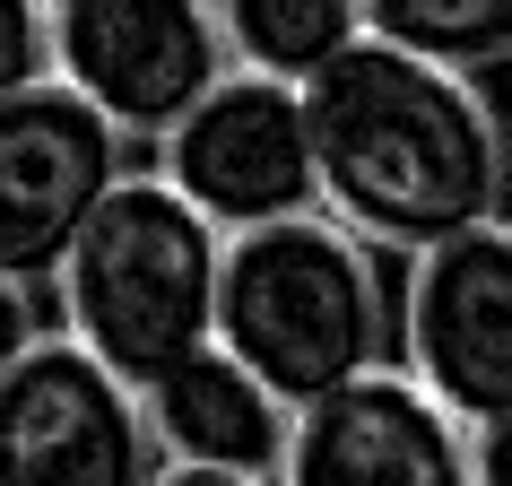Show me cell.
Returning <instances> with one entry per match:
<instances>
[{
	"label": "cell",
	"mask_w": 512,
	"mask_h": 486,
	"mask_svg": "<svg viewBox=\"0 0 512 486\" xmlns=\"http://www.w3.org/2000/svg\"><path fill=\"white\" fill-rule=\"evenodd\" d=\"M322 209L374 252H434V243L495 226L512 191V139L478 79L434 70L400 44H356L304 87Z\"/></svg>",
	"instance_id": "1"
},
{
	"label": "cell",
	"mask_w": 512,
	"mask_h": 486,
	"mask_svg": "<svg viewBox=\"0 0 512 486\" xmlns=\"http://www.w3.org/2000/svg\"><path fill=\"white\" fill-rule=\"evenodd\" d=\"M217 348L296 417L339 400L365 374H391L400 365V296L382 278V252L348 235L330 209L261 226V235H226Z\"/></svg>",
	"instance_id": "2"
},
{
	"label": "cell",
	"mask_w": 512,
	"mask_h": 486,
	"mask_svg": "<svg viewBox=\"0 0 512 486\" xmlns=\"http://www.w3.org/2000/svg\"><path fill=\"white\" fill-rule=\"evenodd\" d=\"M217 278H226V235L157 174H131L53 278L61 339H79L105 374H122L148 400L165 374L217 348Z\"/></svg>",
	"instance_id": "3"
},
{
	"label": "cell",
	"mask_w": 512,
	"mask_h": 486,
	"mask_svg": "<svg viewBox=\"0 0 512 486\" xmlns=\"http://www.w3.org/2000/svg\"><path fill=\"white\" fill-rule=\"evenodd\" d=\"M235 70L217 0H53V79L122 139H165Z\"/></svg>",
	"instance_id": "4"
},
{
	"label": "cell",
	"mask_w": 512,
	"mask_h": 486,
	"mask_svg": "<svg viewBox=\"0 0 512 486\" xmlns=\"http://www.w3.org/2000/svg\"><path fill=\"white\" fill-rule=\"evenodd\" d=\"M148 174H157L174 200H191L217 235H261V226L313 217L322 209V165H313L304 87L226 70L217 96L157 148Z\"/></svg>",
	"instance_id": "5"
},
{
	"label": "cell",
	"mask_w": 512,
	"mask_h": 486,
	"mask_svg": "<svg viewBox=\"0 0 512 486\" xmlns=\"http://www.w3.org/2000/svg\"><path fill=\"white\" fill-rule=\"evenodd\" d=\"M122 148L131 139L61 79L0 96V278L53 287L96 209L131 183Z\"/></svg>",
	"instance_id": "6"
},
{
	"label": "cell",
	"mask_w": 512,
	"mask_h": 486,
	"mask_svg": "<svg viewBox=\"0 0 512 486\" xmlns=\"http://www.w3.org/2000/svg\"><path fill=\"white\" fill-rule=\"evenodd\" d=\"M400 374L460 426L512 417V217L400 270Z\"/></svg>",
	"instance_id": "7"
},
{
	"label": "cell",
	"mask_w": 512,
	"mask_h": 486,
	"mask_svg": "<svg viewBox=\"0 0 512 486\" xmlns=\"http://www.w3.org/2000/svg\"><path fill=\"white\" fill-rule=\"evenodd\" d=\"M165 452L122 374H105L79 339L44 348L0 382V486H157Z\"/></svg>",
	"instance_id": "8"
},
{
	"label": "cell",
	"mask_w": 512,
	"mask_h": 486,
	"mask_svg": "<svg viewBox=\"0 0 512 486\" xmlns=\"http://www.w3.org/2000/svg\"><path fill=\"white\" fill-rule=\"evenodd\" d=\"M278 486H469V426L391 365L304 408Z\"/></svg>",
	"instance_id": "9"
},
{
	"label": "cell",
	"mask_w": 512,
	"mask_h": 486,
	"mask_svg": "<svg viewBox=\"0 0 512 486\" xmlns=\"http://www.w3.org/2000/svg\"><path fill=\"white\" fill-rule=\"evenodd\" d=\"M148 426H157L165 469H209V478H287V452H296V408L261 391L226 348L191 356L183 374H165L148 391Z\"/></svg>",
	"instance_id": "10"
},
{
	"label": "cell",
	"mask_w": 512,
	"mask_h": 486,
	"mask_svg": "<svg viewBox=\"0 0 512 486\" xmlns=\"http://www.w3.org/2000/svg\"><path fill=\"white\" fill-rule=\"evenodd\" d=\"M217 27H226L235 70L313 87L330 61L365 44V0H217Z\"/></svg>",
	"instance_id": "11"
},
{
	"label": "cell",
	"mask_w": 512,
	"mask_h": 486,
	"mask_svg": "<svg viewBox=\"0 0 512 486\" xmlns=\"http://www.w3.org/2000/svg\"><path fill=\"white\" fill-rule=\"evenodd\" d=\"M365 35L434 70H512V0H365Z\"/></svg>",
	"instance_id": "12"
},
{
	"label": "cell",
	"mask_w": 512,
	"mask_h": 486,
	"mask_svg": "<svg viewBox=\"0 0 512 486\" xmlns=\"http://www.w3.org/2000/svg\"><path fill=\"white\" fill-rule=\"evenodd\" d=\"M53 79V0H0V96Z\"/></svg>",
	"instance_id": "13"
},
{
	"label": "cell",
	"mask_w": 512,
	"mask_h": 486,
	"mask_svg": "<svg viewBox=\"0 0 512 486\" xmlns=\"http://www.w3.org/2000/svg\"><path fill=\"white\" fill-rule=\"evenodd\" d=\"M53 339V322L35 313V287H18V278H0V382L18 374L35 348Z\"/></svg>",
	"instance_id": "14"
},
{
	"label": "cell",
	"mask_w": 512,
	"mask_h": 486,
	"mask_svg": "<svg viewBox=\"0 0 512 486\" xmlns=\"http://www.w3.org/2000/svg\"><path fill=\"white\" fill-rule=\"evenodd\" d=\"M469 486H512V417L469 426Z\"/></svg>",
	"instance_id": "15"
},
{
	"label": "cell",
	"mask_w": 512,
	"mask_h": 486,
	"mask_svg": "<svg viewBox=\"0 0 512 486\" xmlns=\"http://www.w3.org/2000/svg\"><path fill=\"white\" fill-rule=\"evenodd\" d=\"M157 486H261V478H209V469H165Z\"/></svg>",
	"instance_id": "16"
}]
</instances>
